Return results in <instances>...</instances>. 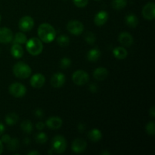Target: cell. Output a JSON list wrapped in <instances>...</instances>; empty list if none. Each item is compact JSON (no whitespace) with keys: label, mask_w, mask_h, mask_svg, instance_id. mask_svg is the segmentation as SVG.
Segmentation results:
<instances>
[{"label":"cell","mask_w":155,"mask_h":155,"mask_svg":"<svg viewBox=\"0 0 155 155\" xmlns=\"http://www.w3.org/2000/svg\"><path fill=\"white\" fill-rule=\"evenodd\" d=\"M38 36L42 42L50 43L56 37V31L54 27L48 24H42L37 30Z\"/></svg>","instance_id":"cell-1"},{"label":"cell","mask_w":155,"mask_h":155,"mask_svg":"<svg viewBox=\"0 0 155 155\" xmlns=\"http://www.w3.org/2000/svg\"><path fill=\"white\" fill-rule=\"evenodd\" d=\"M26 48L30 54L36 56L42 53L43 50V44L38 38H30L26 42Z\"/></svg>","instance_id":"cell-2"},{"label":"cell","mask_w":155,"mask_h":155,"mask_svg":"<svg viewBox=\"0 0 155 155\" xmlns=\"http://www.w3.org/2000/svg\"><path fill=\"white\" fill-rule=\"evenodd\" d=\"M13 73L19 79H27L31 75L32 70L28 64L22 61L15 64L13 67Z\"/></svg>","instance_id":"cell-3"},{"label":"cell","mask_w":155,"mask_h":155,"mask_svg":"<svg viewBox=\"0 0 155 155\" xmlns=\"http://www.w3.org/2000/svg\"><path fill=\"white\" fill-rule=\"evenodd\" d=\"M67 140L63 136L58 135L51 140V149L57 154H62L66 151Z\"/></svg>","instance_id":"cell-4"},{"label":"cell","mask_w":155,"mask_h":155,"mask_svg":"<svg viewBox=\"0 0 155 155\" xmlns=\"http://www.w3.org/2000/svg\"><path fill=\"white\" fill-rule=\"evenodd\" d=\"M67 30L71 34L74 36H79L84 30V25L80 21L72 20V21H70L67 24Z\"/></svg>","instance_id":"cell-5"},{"label":"cell","mask_w":155,"mask_h":155,"mask_svg":"<svg viewBox=\"0 0 155 155\" xmlns=\"http://www.w3.org/2000/svg\"><path fill=\"white\" fill-rule=\"evenodd\" d=\"M72 80L75 84L78 86H83L89 82V76L86 71L83 70H78L73 74Z\"/></svg>","instance_id":"cell-6"},{"label":"cell","mask_w":155,"mask_h":155,"mask_svg":"<svg viewBox=\"0 0 155 155\" xmlns=\"http://www.w3.org/2000/svg\"><path fill=\"white\" fill-rule=\"evenodd\" d=\"M8 91L12 96L15 98H21L24 96L27 92V89L23 84L20 83H14L10 85Z\"/></svg>","instance_id":"cell-7"},{"label":"cell","mask_w":155,"mask_h":155,"mask_svg":"<svg viewBox=\"0 0 155 155\" xmlns=\"http://www.w3.org/2000/svg\"><path fill=\"white\" fill-rule=\"evenodd\" d=\"M34 26V21L30 16H24L20 19L18 23L19 29L23 32H28L33 29Z\"/></svg>","instance_id":"cell-8"},{"label":"cell","mask_w":155,"mask_h":155,"mask_svg":"<svg viewBox=\"0 0 155 155\" xmlns=\"http://www.w3.org/2000/svg\"><path fill=\"white\" fill-rule=\"evenodd\" d=\"M142 16L148 21H152L155 18V4L154 2H148L142 8Z\"/></svg>","instance_id":"cell-9"},{"label":"cell","mask_w":155,"mask_h":155,"mask_svg":"<svg viewBox=\"0 0 155 155\" xmlns=\"http://www.w3.org/2000/svg\"><path fill=\"white\" fill-rule=\"evenodd\" d=\"M13 40V33L8 27H0V43H9Z\"/></svg>","instance_id":"cell-10"},{"label":"cell","mask_w":155,"mask_h":155,"mask_svg":"<svg viewBox=\"0 0 155 155\" xmlns=\"http://www.w3.org/2000/svg\"><path fill=\"white\" fill-rule=\"evenodd\" d=\"M66 77L62 73H56L51 78V84L54 88L62 87L64 85Z\"/></svg>","instance_id":"cell-11"},{"label":"cell","mask_w":155,"mask_h":155,"mask_svg":"<svg viewBox=\"0 0 155 155\" xmlns=\"http://www.w3.org/2000/svg\"><path fill=\"white\" fill-rule=\"evenodd\" d=\"M87 143L83 139H76L71 145L72 151L75 153H82L86 150Z\"/></svg>","instance_id":"cell-12"},{"label":"cell","mask_w":155,"mask_h":155,"mask_svg":"<svg viewBox=\"0 0 155 155\" xmlns=\"http://www.w3.org/2000/svg\"><path fill=\"white\" fill-rule=\"evenodd\" d=\"M45 78L43 74H36L30 79V84L35 89H40L45 84Z\"/></svg>","instance_id":"cell-13"},{"label":"cell","mask_w":155,"mask_h":155,"mask_svg":"<svg viewBox=\"0 0 155 155\" xmlns=\"http://www.w3.org/2000/svg\"><path fill=\"white\" fill-rule=\"evenodd\" d=\"M118 41L124 46L130 47L133 44L134 39H133V36L130 33H128V32H123V33H121L119 35Z\"/></svg>","instance_id":"cell-14"},{"label":"cell","mask_w":155,"mask_h":155,"mask_svg":"<svg viewBox=\"0 0 155 155\" xmlns=\"http://www.w3.org/2000/svg\"><path fill=\"white\" fill-rule=\"evenodd\" d=\"M62 124H63V121L61 118L59 117H51L45 122V125L48 128L54 130L60 128L62 126Z\"/></svg>","instance_id":"cell-15"},{"label":"cell","mask_w":155,"mask_h":155,"mask_svg":"<svg viewBox=\"0 0 155 155\" xmlns=\"http://www.w3.org/2000/svg\"><path fill=\"white\" fill-rule=\"evenodd\" d=\"M108 20V13L104 11H101L95 15L94 18V23L97 26H102L105 24Z\"/></svg>","instance_id":"cell-16"},{"label":"cell","mask_w":155,"mask_h":155,"mask_svg":"<svg viewBox=\"0 0 155 155\" xmlns=\"http://www.w3.org/2000/svg\"><path fill=\"white\" fill-rule=\"evenodd\" d=\"M108 76V71L104 68H98L94 71L93 77L97 80H104Z\"/></svg>","instance_id":"cell-17"},{"label":"cell","mask_w":155,"mask_h":155,"mask_svg":"<svg viewBox=\"0 0 155 155\" xmlns=\"http://www.w3.org/2000/svg\"><path fill=\"white\" fill-rule=\"evenodd\" d=\"M11 54L15 58H21L24 55V49L19 44H14L11 48Z\"/></svg>","instance_id":"cell-18"},{"label":"cell","mask_w":155,"mask_h":155,"mask_svg":"<svg viewBox=\"0 0 155 155\" xmlns=\"http://www.w3.org/2000/svg\"><path fill=\"white\" fill-rule=\"evenodd\" d=\"M125 22L127 26L132 28H135L139 24V19L134 14H128L125 18Z\"/></svg>","instance_id":"cell-19"},{"label":"cell","mask_w":155,"mask_h":155,"mask_svg":"<svg viewBox=\"0 0 155 155\" xmlns=\"http://www.w3.org/2000/svg\"><path fill=\"white\" fill-rule=\"evenodd\" d=\"M88 138L92 142H97L101 139V138H102V133H101V132L98 129H92L88 133Z\"/></svg>","instance_id":"cell-20"},{"label":"cell","mask_w":155,"mask_h":155,"mask_svg":"<svg viewBox=\"0 0 155 155\" xmlns=\"http://www.w3.org/2000/svg\"><path fill=\"white\" fill-rule=\"evenodd\" d=\"M127 51L124 47H116L113 50V54L117 59L119 60H123V59L126 58L127 56Z\"/></svg>","instance_id":"cell-21"},{"label":"cell","mask_w":155,"mask_h":155,"mask_svg":"<svg viewBox=\"0 0 155 155\" xmlns=\"http://www.w3.org/2000/svg\"><path fill=\"white\" fill-rule=\"evenodd\" d=\"M100 56H101V51L97 48H92L87 53V59L89 61L92 62L97 61L100 58Z\"/></svg>","instance_id":"cell-22"},{"label":"cell","mask_w":155,"mask_h":155,"mask_svg":"<svg viewBox=\"0 0 155 155\" xmlns=\"http://www.w3.org/2000/svg\"><path fill=\"white\" fill-rule=\"evenodd\" d=\"M18 120H19L18 115L12 112V113H9L6 115L5 120V123L8 126H14L15 124H17Z\"/></svg>","instance_id":"cell-23"},{"label":"cell","mask_w":155,"mask_h":155,"mask_svg":"<svg viewBox=\"0 0 155 155\" xmlns=\"http://www.w3.org/2000/svg\"><path fill=\"white\" fill-rule=\"evenodd\" d=\"M27 40V38L25 34H24L21 32H19V33H17L15 34V37H14V40H13V43L14 44H24L26 43Z\"/></svg>","instance_id":"cell-24"},{"label":"cell","mask_w":155,"mask_h":155,"mask_svg":"<svg viewBox=\"0 0 155 155\" xmlns=\"http://www.w3.org/2000/svg\"><path fill=\"white\" fill-rule=\"evenodd\" d=\"M127 0H113L111 2L112 8L115 10H121L127 6Z\"/></svg>","instance_id":"cell-25"},{"label":"cell","mask_w":155,"mask_h":155,"mask_svg":"<svg viewBox=\"0 0 155 155\" xmlns=\"http://www.w3.org/2000/svg\"><path fill=\"white\" fill-rule=\"evenodd\" d=\"M21 128L24 133L30 134L33 131V124L30 120H26L23 121L21 123Z\"/></svg>","instance_id":"cell-26"},{"label":"cell","mask_w":155,"mask_h":155,"mask_svg":"<svg viewBox=\"0 0 155 155\" xmlns=\"http://www.w3.org/2000/svg\"><path fill=\"white\" fill-rule=\"evenodd\" d=\"M19 145L20 142L18 139H11V140L7 143V148L8 149V151H14L18 149V147H19Z\"/></svg>","instance_id":"cell-27"},{"label":"cell","mask_w":155,"mask_h":155,"mask_svg":"<svg viewBox=\"0 0 155 155\" xmlns=\"http://www.w3.org/2000/svg\"><path fill=\"white\" fill-rule=\"evenodd\" d=\"M57 43L61 47H66L70 44V38L65 35H61L57 39Z\"/></svg>","instance_id":"cell-28"},{"label":"cell","mask_w":155,"mask_h":155,"mask_svg":"<svg viewBox=\"0 0 155 155\" xmlns=\"http://www.w3.org/2000/svg\"><path fill=\"white\" fill-rule=\"evenodd\" d=\"M48 140L47 135L44 133H39L35 136V141L38 144H45Z\"/></svg>","instance_id":"cell-29"},{"label":"cell","mask_w":155,"mask_h":155,"mask_svg":"<svg viewBox=\"0 0 155 155\" xmlns=\"http://www.w3.org/2000/svg\"><path fill=\"white\" fill-rule=\"evenodd\" d=\"M85 41L87 42L88 44H90V45H92L96 41V36L92 32H87L85 35Z\"/></svg>","instance_id":"cell-30"},{"label":"cell","mask_w":155,"mask_h":155,"mask_svg":"<svg viewBox=\"0 0 155 155\" xmlns=\"http://www.w3.org/2000/svg\"><path fill=\"white\" fill-rule=\"evenodd\" d=\"M145 130L148 135L154 136L155 134V123L154 121H151L147 124L146 127H145Z\"/></svg>","instance_id":"cell-31"},{"label":"cell","mask_w":155,"mask_h":155,"mask_svg":"<svg viewBox=\"0 0 155 155\" xmlns=\"http://www.w3.org/2000/svg\"><path fill=\"white\" fill-rule=\"evenodd\" d=\"M71 65V60L69 58H63L60 61V67L62 69H66L68 68Z\"/></svg>","instance_id":"cell-32"},{"label":"cell","mask_w":155,"mask_h":155,"mask_svg":"<svg viewBox=\"0 0 155 155\" xmlns=\"http://www.w3.org/2000/svg\"><path fill=\"white\" fill-rule=\"evenodd\" d=\"M74 5L78 8H84L87 5L89 0H73Z\"/></svg>","instance_id":"cell-33"},{"label":"cell","mask_w":155,"mask_h":155,"mask_svg":"<svg viewBox=\"0 0 155 155\" xmlns=\"http://www.w3.org/2000/svg\"><path fill=\"white\" fill-rule=\"evenodd\" d=\"M11 140V136L8 134H5L2 136V139H1V142L2 143H5L7 144L9 141Z\"/></svg>","instance_id":"cell-34"},{"label":"cell","mask_w":155,"mask_h":155,"mask_svg":"<svg viewBox=\"0 0 155 155\" xmlns=\"http://www.w3.org/2000/svg\"><path fill=\"white\" fill-rule=\"evenodd\" d=\"M34 114L36 115V116L37 117H39V118L43 117V115H44L43 110H42V109H40V108L36 109V110H35V112H34Z\"/></svg>","instance_id":"cell-35"},{"label":"cell","mask_w":155,"mask_h":155,"mask_svg":"<svg viewBox=\"0 0 155 155\" xmlns=\"http://www.w3.org/2000/svg\"><path fill=\"white\" fill-rule=\"evenodd\" d=\"M98 86L95 84V83H92V84L89 85V90L92 92H93V93L94 92H96L98 91Z\"/></svg>","instance_id":"cell-36"},{"label":"cell","mask_w":155,"mask_h":155,"mask_svg":"<svg viewBox=\"0 0 155 155\" xmlns=\"http://www.w3.org/2000/svg\"><path fill=\"white\" fill-rule=\"evenodd\" d=\"M45 124L42 122H38L37 124H36V128L38 130H42L44 128H45Z\"/></svg>","instance_id":"cell-37"},{"label":"cell","mask_w":155,"mask_h":155,"mask_svg":"<svg viewBox=\"0 0 155 155\" xmlns=\"http://www.w3.org/2000/svg\"><path fill=\"white\" fill-rule=\"evenodd\" d=\"M85 130H86V126H85V124H79L78 125V130L80 132V133H83V132L85 131Z\"/></svg>","instance_id":"cell-38"},{"label":"cell","mask_w":155,"mask_h":155,"mask_svg":"<svg viewBox=\"0 0 155 155\" xmlns=\"http://www.w3.org/2000/svg\"><path fill=\"white\" fill-rule=\"evenodd\" d=\"M149 114H150V116L153 118L155 117V109H154V106H153V107H151V108L149 109Z\"/></svg>","instance_id":"cell-39"},{"label":"cell","mask_w":155,"mask_h":155,"mask_svg":"<svg viewBox=\"0 0 155 155\" xmlns=\"http://www.w3.org/2000/svg\"><path fill=\"white\" fill-rule=\"evenodd\" d=\"M5 130V127L4 124L2 123H0V136L2 135V133H4Z\"/></svg>","instance_id":"cell-40"},{"label":"cell","mask_w":155,"mask_h":155,"mask_svg":"<svg viewBox=\"0 0 155 155\" xmlns=\"http://www.w3.org/2000/svg\"><path fill=\"white\" fill-rule=\"evenodd\" d=\"M39 153L38 152V151H30V152L27 153V155H39Z\"/></svg>","instance_id":"cell-41"},{"label":"cell","mask_w":155,"mask_h":155,"mask_svg":"<svg viewBox=\"0 0 155 155\" xmlns=\"http://www.w3.org/2000/svg\"><path fill=\"white\" fill-rule=\"evenodd\" d=\"M24 144H25V145H30V139H28V138H26L25 139H24Z\"/></svg>","instance_id":"cell-42"},{"label":"cell","mask_w":155,"mask_h":155,"mask_svg":"<svg viewBox=\"0 0 155 155\" xmlns=\"http://www.w3.org/2000/svg\"><path fill=\"white\" fill-rule=\"evenodd\" d=\"M3 152V145H2V142H1L0 140V154Z\"/></svg>","instance_id":"cell-43"},{"label":"cell","mask_w":155,"mask_h":155,"mask_svg":"<svg viewBox=\"0 0 155 155\" xmlns=\"http://www.w3.org/2000/svg\"><path fill=\"white\" fill-rule=\"evenodd\" d=\"M101 155H110V152H108V151H103V152L101 153Z\"/></svg>","instance_id":"cell-44"},{"label":"cell","mask_w":155,"mask_h":155,"mask_svg":"<svg viewBox=\"0 0 155 155\" xmlns=\"http://www.w3.org/2000/svg\"><path fill=\"white\" fill-rule=\"evenodd\" d=\"M1 19H2V18H1V15H0V21H1Z\"/></svg>","instance_id":"cell-45"},{"label":"cell","mask_w":155,"mask_h":155,"mask_svg":"<svg viewBox=\"0 0 155 155\" xmlns=\"http://www.w3.org/2000/svg\"><path fill=\"white\" fill-rule=\"evenodd\" d=\"M0 52H1V49H0Z\"/></svg>","instance_id":"cell-46"},{"label":"cell","mask_w":155,"mask_h":155,"mask_svg":"<svg viewBox=\"0 0 155 155\" xmlns=\"http://www.w3.org/2000/svg\"><path fill=\"white\" fill-rule=\"evenodd\" d=\"M97 1H98V0H97Z\"/></svg>","instance_id":"cell-47"}]
</instances>
